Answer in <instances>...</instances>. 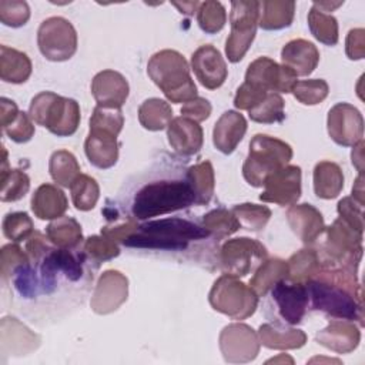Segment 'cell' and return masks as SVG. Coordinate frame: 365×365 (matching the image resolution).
Masks as SVG:
<instances>
[{
    "label": "cell",
    "instance_id": "4fadbf2b",
    "mask_svg": "<svg viewBox=\"0 0 365 365\" xmlns=\"http://www.w3.org/2000/svg\"><path fill=\"white\" fill-rule=\"evenodd\" d=\"M327 128L329 137L342 147H354L364 140V117L349 103H338L328 111Z\"/></svg>",
    "mask_w": 365,
    "mask_h": 365
},
{
    "label": "cell",
    "instance_id": "681fc988",
    "mask_svg": "<svg viewBox=\"0 0 365 365\" xmlns=\"http://www.w3.org/2000/svg\"><path fill=\"white\" fill-rule=\"evenodd\" d=\"M30 19V7L26 1L1 0L0 1V21L9 27L24 26Z\"/></svg>",
    "mask_w": 365,
    "mask_h": 365
},
{
    "label": "cell",
    "instance_id": "f35d334b",
    "mask_svg": "<svg viewBox=\"0 0 365 365\" xmlns=\"http://www.w3.org/2000/svg\"><path fill=\"white\" fill-rule=\"evenodd\" d=\"M70 191L73 204L80 211L93 210L100 197V187L97 181L87 174H80L70 185Z\"/></svg>",
    "mask_w": 365,
    "mask_h": 365
},
{
    "label": "cell",
    "instance_id": "60d3db41",
    "mask_svg": "<svg viewBox=\"0 0 365 365\" xmlns=\"http://www.w3.org/2000/svg\"><path fill=\"white\" fill-rule=\"evenodd\" d=\"M231 211L237 217L240 225L250 231H261L271 217V210L267 205H258L252 202L237 204Z\"/></svg>",
    "mask_w": 365,
    "mask_h": 365
},
{
    "label": "cell",
    "instance_id": "ab89813d",
    "mask_svg": "<svg viewBox=\"0 0 365 365\" xmlns=\"http://www.w3.org/2000/svg\"><path fill=\"white\" fill-rule=\"evenodd\" d=\"M285 103L278 93H268L255 107L248 111L252 121L259 124L281 123L285 118Z\"/></svg>",
    "mask_w": 365,
    "mask_h": 365
},
{
    "label": "cell",
    "instance_id": "7c38bea8",
    "mask_svg": "<svg viewBox=\"0 0 365 365\" xmlns=\"http://www.w3.org/2000/svg\"><path fill=\"white\" fill-rule=\"evenodd\" d=\"M245 81L268 93H291L298 81L295 73L269 57H258L245 73Z\"/></svg>",
    "mask_w": 365,
    "mask_h": 365
},
{
    "label": "cell",
    "instance_id": "4dcf8cb0",
    "mask_svg": "<svg viewBox=\"0 0 365 365\" xmlns=\"http://www.w3.org/2000/svg\"><path fill=\"white\" fill-rule=\"evenodd\" d=\"M288 277V264L281 258H265L250 279V287L258 297H264L281 279Z\"/></svg>",
    "mask_w": 365,
    "mask_h": 365
},
{
    "label": "cell",
    "instance_id": "484cf974",
    "mask_svg": "<svg viewBox=\"0 0 365 365\" xmlns=\"http://www.w3.org/2000/svg\"><path fill=\"white\" fill-rule=\"evenodd\" d=\"M68 201L61 188L54 184H41L31 197V210L40 220H56L67 211Z\"/></svg>",
    "mask_w": 365,
    "mask_h": 365
},
{
    "label": "cell",
    "instance_id": "9a60e30c",
    "mask_svg": "<svg viewBox=\"0 0 365 365\" xmlns=\"http://www.w3.org/2000/svg\"><path fill=\"white\" fill-rule=\"evenodd\" d=\"M271 297L285 324L297 325L302 321L309 305L307 284L281 279L271 288Z\"/></svg>",
    "mask_w": 365,
    "mask_h": 365
},
{
    "label": "cell",
    "instance_id": "d6986e66",
    "mask_svg": "<svg viewBox=\"0 0 365 365\" xmlns=\"http://www.w3.org/2000/svg\"><path fill=\"white\" fill-rule=\"evenodd\" d=\"M167 137L171 148L182 155L190 157L197 154L204 143L201 125L187 117H175L167 127Z\"/></svg>",
    "mask_w": 365,
    "mask_h": 365
},
{
    "label": "cell",
    "instance_id": "ffe728a7",
    "mask_svg": "<svg viewBox=\"0 0 365 365\" xmlns=\"http://www.w3.org/2000/svg\"><path fill=\"white\" fill-rule=\"evenodd\" d=\"M315 339L336 354H349L359 345L361 331L354 321L332 319L324 329L318 331Z\"/></svg>",
    "mask_w": 365,
    "mask_h": 365
},
{
    "label": "cell",
    "instance_id": "d4e9b609",
    "mask_svg": "<svg viewBox=\"0 0 365 365\" xmlns=\"http://www.w3.org/2000/svg\"><path fill=\"white\" fill-rule=\"evenodd\" d=\"M84 153L94 167L101 170L111 168L118 160L117 135L103 130L90 128L84 141Z\"/></svg>",
    "mask_w": 365,
    "mask_h": 365
},
{
    "label": "cell",
    "instance_id": "83f0119b",
    "mask_svg": "<svg viewBox=\"0 0 365 365\" xmlns=\"http://www.w3.org/2000/svg\"><path fill=\"white\" fill-rule=\"evenodd\" d=\"M33 64L29 56L9 46H0V78L6 83L20 84L31 76Z\"/></svg>",
    "mask_w": 365,
    "mask_h": 365
},
{
    "label": "cell",
    "instance_id": "bcb514c9",
    "mask_svg": "<svg viewBox=\"0 0 365 365\" xmlns=\"http://www.w3.org/2000/svg\"><path fill=\"white\" fill-rule=\"evenodd\" d=\"M124 125V117L121 108L113 107H103L96 106L90 118V128L91 130H103L118 135Z\"/></svg>",
    "mask_w": 365,
    "mask_h": 365
},
{
    "label": "cell",
    "instance_id": "680465c9",
    "mask_svg": "<svg viewBox=\"0 0 365 365\" xmlns=\"http://www.w3.org/2000/svg\"><path fill=\"white\" fill-rule=\"evenodd\" d=\"M352 198L364 205V175L359 174L352 185Z\"/></svg>",
    "mask_w": 365,
    "mask_h": 365
},
{
    "label": "cell",
    "instance_id": "5b68a950",
    "mask_svg": "<svg viewBox=\"0 0 365 365\" xmlns=\"http://www.w3.org/2000/svg\"><path fill=\"white\" fill-rule=\"evenodd\" d=\"M307 284L309 304L312 309L322 311L332 319L358 321L362 325L364 304L348 288L322 275H317Z\"/></svg>",
    "mask_w": 365,
    "mask_h": 365
},
{
    "label": "cell",
    "instance_id": "7a4b0ae2",
    "mask_svg": "<svg viewBox=\"0 0 365 365\" xmlns=\"http://www.w3.org/2000/svg\"><path fill=\"white\" fill-rule=\"evenodd\" d=\"M208 237L210 232L202 225L187 218L170 217L140 224L123 244L131 248L182 251L190 242L205 240Z\"/></svg>",
    "mask_w": 365,
    "mask_h": 365
},
{
    "label": "cell",
    "instance_id": "816d5d0a",
    "mask_svg": "<svg viewBox=\"0 0 365 365\" xmlns=\"http://www.w3.org/2000/svg\"><path fill=\"white\" fill-rule=\"evenodd\" d=\"M3 131L14 143H27L34 135V121L29 114L20 111L14 121L3 128Z\"/></svg>",
    "mask_w": 365,
    "mask_h": 365
},
{
    "label": "cell",
    "instance_id": "2e32d148",
    "mask_svg": "<svg viewBox=\"0 0 365 365\" xmlns=\"http://www.w3.org/2000/svg\"><path fill=\"white\" fill-rule=\"evenodd\" d=\"M301 197V168L298 165H285L271 174L259 200L278 205H292Z\"/></svg>",
    "mask_w": 365,
    "mask_h": 365
},
{
    "label": "cell",
    "instance_id": "74e56055",
    "mask_svg": "<svg viewBox=\"0 0 365 365\" xmlns=\"http://www.w3.org/2000/svg\"><path fill=\"white\" fill-rule=\"evenodd\" d=\"M202 227L212 235L217 241L222 240L241 228L237 217L232 211L225 208H215L202 217Z\"/></svg>",
    "mask_w": 365,
    "mask_h": 365
},
{
    "label": "cell",
    "instance_id": "44dd1931",
    "mask_svg": "<svg viewBox=\"0 0 365 365\" xmlns=\"http://www.w3.org/2000/svg\"><path fill=\"white\" fill-rule=\"evenodd\" d=\"M287 221L292 232L305 244L318 240L325 230L322 214L311 204H292L287 211Z\"/></svg>",
    "mask_w": 365,
    "mask_h": 365
},
{
    "label": "cell",
    "instance_id": "e575fe53",
    "mask_svg": "<svg viewBox=\"0 0 365 365\" xmlns=\"http://www.w3.org/2000/svg\"><path fill=\"white\" fill-rule=\"evenodd\" d=\"M173 120V110L171 106L157 97L147 98L138 107V121L140 124L150 131H160Z\"/></svg>",
    "mask_w": 365,
    "mask_h": 365
},
{
    "label": "cell",
    "instance_id": "11a10c76",
    "mask_svg": "<svg viewBox=\"0 0 365 365\" xmlns=\"http://www.w3.org/2000/svg\"><path fill=\"white\" fill-rule=\"evenodd\" d=\"M345 51L351 60H362L365 57V30L358 27L349 30L345 40Z\"/></svg>",
    "mask_w": 365,
    "mask_h": 365
},
{
    "label": "cell",
    "instance_id": "f546056e",
    "mask_svg": "<svg viewBox=\"0 0 365 365\" xmlns=\"http://www.w3.org/2000/svg\"><path fill=\"white\" fill-rule=\"evenodd\" d=\"M295 1L264 0L259 1L258 26L262 30H281L292 24Z\"/></svg>",
    "mask_w": 365,
    "mask_h": 365
},
{
    "label": "cell",
    "instance_id": "d6a6232c",
    "mask_svg": "<svg viewBox=\"0 0 365 365\" xmlns=\"http://www.w3.org/2000/svg\"><path fill=\"white\" fill-rule=\"evenodd\" d=\"M185 177L195 195V204L207 205L211 201L215 188V174L212 164L210 161H201L195 165H191L185 171Z\"/></svg>",
    "mask_w": 365,
    "mask_h": 365
},
{
    "label": "cell",
    "instance_id": "ba28073f",
    "mask_svg": "<svg viewBox=\"0 0 365 365\" xmlns=\"http://www.w3.org/2000/svg\"><path fill=\"white\" fill-rule=\"evenodd\" d=\"M259 14V1L238 0L231 1L230 26L231 31L225 41V54L231 63H238L244 58L251 47Z\"/></svg>",
    "mask_w": 365,
    "mask_h": 365
},
{
    "label": "cell",
    "instance_id": "9f6ffc18",
    "mask_svg": "<svg viewBox=\"0 0 365 365\" xmlns=\"http://www.w3.org/2000/svg\"><path fill=\"white\" fill-rule=\"evenodd\" d=\"M19 108L13 100H9L6 97L0 98V123L1 128H6L10 123L14 121V118L19 115Z\"/></svg>",
    "mask_w": 365,
    "mask_h": 365
},
{
    "label": "cell",
    "instance_id": "6125c7cd",
    "mask_svg": "<svg viewBox=\"0 0 365 365\" xmlns=\"http://www.w3.org/2000/svg\"><path fill=\"white\" fill-rule=\"evenodd\" d=\"M284 362H288V364H294V359L285 354H281L275 358H271L267 361V364H284Z\"/></svg>",
    "mask_w": 365,
    "mask_h": 365
},
{
    "label": "cell",
    "instance_id": "603a6c76",
    "mask_svg": "<svg viewBox=\"0 0 365 365\" xmlns=\"http://www.w3.org/2000/svg\"><path fill=\"white\" fill-rule=\"evenodd\" d=\"M247 131L245 117L235 111L228 110L221 114V117L214 124L212 143L214 147L222 154H231L240 141L244 138Z\"/></svg>",
    "mask_w": 365,
    "mask_h": 365
},
{
    "label": "cell",
    "instance_id": "ee69618b",
    "mask_svg": "<svg viewBox=\"0 0 365 365\" xmlns=\"http://www.w3.org/2000/svg\"><path fill=\"white\" fill-rule=\"evenodd\" d=\"M291 93L299 103L305 106H315L327 98L329 93V86L322 78L299 80L295 83Z\"/></svg>",
    "mask_w": 365,
    "mask_h": 365
},
{
    "label": "cell",
    "instance_id": "cb8c5ba5",
    "mask_svg": "<svg viewBox=\"0 0 365 365\" xmlns=\"http://www.w3.org/2000/svg\"><path fill=\"white\" fill-rule=\"evenodd\" d=\"M281 60L297 77H305L317 68L319 63V51L314 43L305 38H294L282 47Z\"/></svg>",
    "mask_w": 365,
    "mask_h": 365
},
{
    "label": "cell",
    "instance_id": "30bf717a",
    "mask_svg": "<svg viewBox=\"0 0 365 365\" xmlns=\"http://www.w3.org/2000/svg\"><path fill=\"white\" fill-rule=\"evenodd\" d=\"M268 252L257 240L240 237L228 240L220 250V264L225 274L232 277H245L258 267Z\"/></svg>",
    "mask_w": 365,
    "mask_h": 365
},
{
    "label": "cell",
    "instance_id": "7bdbcfd3",
    "mask_svg": "<svg viewBox=\"0 0 365 365\" xmlns=\"http://www.w3.org/2000/svg\"><path fill=\"white\" fill-rule=\"evenodd\" d=\"M1 190L0 200L3 202H11L23 198L30 188V178L21 170H9L4 175L0 177Z\"/></svg>",
    "mask_w": 365,
    "mask_h": 365
},
{
    "label": "cell",
    "instance_id": "6f0895ef",
    "mask_svg": "<svg viewBox=\"0 0 365 365\" xmlns=\"http://www.w3.org/2000/svg\"><path fill=\"white\" fill-rule=\"evenodd\" d=\"M351 158H352L354 167L358 170L359 174H362V171H364V140H361L359 143H356L354 145Z\"/></svg>",
    "mask_w": 365,
    "mask_h": 365
},
{
    "label": "cell",
    "instance_id": "1f68e13d",
    "mask_svg": "<svg viewBox=\"0 0 365 365\" xmlns=\"http://www.w3.org/2000/svg\"><path fill=\"white\" fill-rule=\"evenodd\" d=\"M46 237L57 248H76L83 240L81 225L73 217H58L46 227Z\"/></svg>",
    "mask_w": 365,
    "mask_h": 365
},
{
    "label": "cell",
    "instance_id": "4316f807",
    "mask_svg": "<svg viewBox=\"0 0 365 365\" xmlns=\"http://www.w3.org/2000/svg\"><path fill=\"white\" fill-rule=\"evenodd\" d=\"M259 342L269 349H298L305 345L307 335L304 331L284 327L278 322L262 324L258 329Z\"/></svg>",
    "mask_w": 365,
    "mask_h": 365
},
{
    "label": "cell",
    "instance_id": "5bb4252c",
    "mask_svg": "<svg viewBox=\"0 0 365 365\" xmlns=\"http://www.w3.org/2000/svg\"><path fill=\"white\" fill-rule=\"evenodd\" d=\"M128 297V279L117 269L104 271L94 288L90 307L96 314L106 315L118 309Z\"/></svg>",
    "mask_w": 365,
    "mask_h": 365
},
{
    "label": "cell",
    "instance_id": "ac0fdd59",
    "mask_svg": "<svg viewBox=\"0 0 365 365\" xmlns=\"http://www.w3.org/2000/svg\"><path fill=\"white\" fill-rule=\"evenodd\" d=\"M128 91L130 87L125 77L115 70H103L91 80V94L97 106L121 108Z\"/></svg>",
    "mask_w": 365,
    "mask_h": 365
},
{
    "label": "cell",
    "instance_id": "e0dca14e",
    "mask_svg": "<svg viewBox=\"0 0 365 365\" xmlns=\"http://www.w3.org/2000/svg\"><path fill=\"white\" fill-rule=\"evenodd\" d=\"M191 68L198 81L208 90L221 87L228 76V68L221 53L211 44H204L192 53Z\"/></svg>",
    "mask_w": 365,
    "mask_h": 365
},
{
    "label": "cell",
    "instance_id": "7dc6e473",
    "mask_svg": "<svg viewBox=\"0 0 365 365\" xmlns=\"http://www.w3.org/2000/svg\"><path fill=\"white\" fill-rule=\"evenodd\" d=\"M3 234L13 242H20L27 240L34 232V225L31 218L24 211L9 212L3 218Z\"/></svg>",
    "mask_w": 365,
    "mask_h": 365
},
{
    "label": "cell",
    "instance_id": "9c48e42d",
    "mask_svg": "<svg viewBox=\"0 0 365 365\" xmlns=\"http://www.w3.org/2000/svg\"><path fill=\"white\" fill-rule=\"evenodd\" d=\"M40 53L50 61H66L77 51V31L64 17L53 16L41 21L37 30Z\"/></svg>",
    "mask_w": 365,
    "mask_h": 365
},
{
    "label": "cell",
    "instance_id": "8fae6325",
    "mask_svg": "<svg viewBox=\"0 0 365 365\" xmlns=\"http://www.w3.org/2000/svg\"><path fill=\"white\" fill-rule=\"evenodd\" d=\"M224 359L230 364H245L257 358L259 352V338L250 325L234 322L222 328L218 338Z\"/></svg>",
    "mask_w": 365,
    "mask_h": 365
},
{
    "label": "cell",
    "instance_id": "94428289",
    "mask_svg": "<svg viewBox=\"0 0 365 365\" xmlns=\"http://www.w3.org/2000/svg\"><path fill=\"white\" fill-rule=\"evenodd\" d=\"M178 10L180 13H184V14H192L194 10H198V6L200 3L198 1H184V3H173Z\"/></svg>",
    "mask_w": 365,
    "mask_h": 365
},
{
    "label": "cell",
    "instance_id": "6da1fadb",
    "mask_svg": "<svg viewBox=\"0 0 365 365\" xmlns=\"http://www.w3.org/2000/svg\"><path fill=\"white\" fill-rule=\"evenodd\" d=\"M195 204L192 188L184 175H164L144 182L130 201L131 217L140 221L180 211Z\"/></svg>",
    "mask_w": 365,
    "mask_h": 365
},
{
    "label": "cell",
    "instance_id": "52a82bcc",
    "mask_svg": "<svg viewBox=\"0 0 365 365\" xmlns=\"http://www.w3.org/2000/svg\"><path fill=\"white\" fill-rule=\"evenodd\" d=\"M208 301L211 307L232 318L245 319L251 317L258 307V295L255 291L240 281L237 277L224 274L212 285Z\"/></svg>",
    "mask_w": 365,
    "mask_h": 365
},
{
    "label": "cell",
    "instance_id": "8d00e7d4",
    "mask_svg": "<svg viewBox=\"0 0 365 365\" xmlns=\"http://www.w3.org/2000/svg\"><path fill=\"white\" fill-rule=\"evenodd\" d=\"M308 27L319 43L327 46H335L338 43V21L332 14L324 13L312 6L308 11Z\"/></svg>",
    "mask_w": 365,
    "mask_h": 365
},
{
    "label": "cell",
    "instance_id": "d590c367",
    "mask_svg": "<svg viewBox=\"0 0 365 365\" xmlns=\"http://www.w3.org/2000/svg\"><path fill=\"white\" fill-rule=\"evenodd\" d=\"M48 171L54 182L61 187H70L73 181L81 174L77 158L67 150H57L51 154L48 161Z\"/></svg>",
    "mask_w": 365,
    "mask_h": 365
},
{
    "label": "cell",
    "instance_id": "db71d44e",
    "mask_svg": "<svg viewBox=\"0 0 365 365\" xmlns=\"http://www.w3.org/2000/svg\"><path fill=\"white\" fill-rule=\"evenodd\" d=\"M211 110H212V107L207 98L195 97L194 100H190L182 104L181 114H182V117H187V118H191V120L200 123L210 117Z\"/></svg>",
    "mask_w": 365,
    "mask_h": 365
},
{
    "label": "cell",
    "instance_id": "f5cc1de1",
    "mask_svg": "<svg viewBox=\"0 0 365 365\" xmlns=\"http://www.w3.org/2000/svg\"><path fill=\"white\" fill-rule=\"evenodd\" d=\"M268 94V91L262 90V88H258L247 81H244L237 93H235V97H234V106L238 108V110H247L250 111L252 107H255L265 96Z\"/></svg>",
    "mask_w": 365,
    "mask_h": 365
},
{
    "label": "cell",
    "instance_id": "f907efd6",
    "mask_svg": "<svg viewBox=\"0 0 365 365\" xmlns=\"http://www.w3.org/2000/svg\"><path fill=\"white\" fill-rule=\"evenodd\" d=\"M338 218L345 221L352 228L364 232V205L352 197H344L336 205Z\"/></svg>",
    "mask_w": 365,
    "mask_h": 365
},
{
    "label": "cell",
    "instance_id": "f1b7e54d",
    "mask_svg": "<svg viewBox=\"0 0 365 365\" xmlns=\"http://www.w3.org/2000/svg\"><path fill=\"white\" fill-rule=\"evenodd\" d=\"M314 191L324 200H332L339 195L344 188L342 168L332 161H319L314 167Z\"/></svg>",
    "mask_w": 365,
    "mask_h": 365
},
{
    "label": "cell",
    "instance_id": "836d02e7",
    "mask_svg": "<svg viewBox=\"0 0 365 365\" xmlns=\"http://www.w3.org/2000/svg\"><path fill=\"white\" fill-rule=\"evenodd\" d=\"M288 264V277L287 279L291 282H308L315 278L321 271V261L318 251L312 248H302L298 252L292 254Z\"/></svg>",
    "mask_w": 365,
    "mask_h": 365
},
{
    "label": "cell",
    "instance_id": "b9f144b4",
    "mask_svg": "<svg viewBox=\"0 0 365 365\" xmlns=\"http://www.w3.org/2000/svg\"><path fill=\"white\" fill-rule=\"evenodd\" d=\"M197 21L202 31L208 34L218 33L222 30L227 21L225 7L215 0H207L200 3L197 10Z\"/></svg>",
    "mask_w": 365,
    "mask_h": 365
},
{
    "label": "cell",
    "instance_id": "3957f363",
    "mask_svg": "<svg viewBox=\"0 0 365 365\" xmlns=\"http://www.w3.org/2000/svg\"><path fill=\"white\" fill-rule=\"evenodd\" d=\"M147 73L171 103H187L198 97L188 63L177 50L165 48L153 54L147 64Z\"/></svg>",
    "mask_w": 365,
    "mask_h": 365
},
{
    "label": "cell",
    "instance_id": "7402d4cb",
    "mask_svg": "<svg viewBox=\"0 0 365 365\" xmlns=\"http://www.w3.org/2000/svg\"><path fill=\"white\" fill-rule=\"evenodd\" d=\"M0 328L3 354L14 356L27 355L40 345V336L16 318L4 317Z\"/></svg>",
    "mask_w": 365,
    "mask_h": 365
},
{
    "label": "cell",
    "instance_id": "277c9868",
    "mask_svg": "<svg viewBox=\"0 0 365 365\" xmlns=\"http://www.w3.org/2000/svg\"><path fill=\"white\" fill-rule=\"evenodd\" d=\"M291 158L292 148L288 143L267 134H255L242 164V175L250 185L264 187L267 178L288 165Z\"/></svg>",
    "mask_w": 365,
    "mask_h": 365
},
{
    "label": "cell",
    "instance_id": "f6af8a7d",
    "mask_svg": "<svg viewBox=\"0 0 365 365\" xmlns=\"http://www.w3.org/2000/svg\"><path fill=\"white\" fill-rule=\"evenodd\" d=\"M83 251L93 262H104L115 258L120 254L117 242L106 235H91L84 241Z\"/></svg>",
    "mask_w": 365,
    "mask_h": 365
},
{
    "label": "cell",
    "instance_id": "c3c4849f",
    "mask_svg": "<svg viewBox=\"0 0 365 365\" xmlns=\"http://www.w3.org/2000/svg\"><path fill=\"white\" fill-rule=\"evenodd\" d=\"M0 274H1V281L6 284L13 274L16 268L20 265H24L30 262V258L26 252V250H21L20 245L17 244H7L1 248L0 252Z\"/></svg>",
    "mask_w": 365,
    "mask_h": 365
},
{
    "label": "cell",
    "instance_id": "8992f818",
    "mask_svg": "<svg viewBox=\"0 0 365 365\" xmlns=\"http://www.w3.org/2000/svg\"><path fill=\"white\" fill-rule=\"evenodd\" d=\"M30 118L57 137L73 135L80 124V106L76 100L53 91H41L31 98Z\"/></svg>",
    "mask_w": 365,
    "mask_h": 365
},
{
    "label": "cell",
    "instance_id": "91938a15",
    "mask_svg": "<svg viewBox=\"0 0 365 365\" xmlns=\"http://www.w3.org/2000/svg\"><path fill=\"white\" fill-rule=\"evenodd\" d=\"M344 4V1H314L312 6L317 7L321 11H334L335 9L341 7Z\"/></svg>",
    "mask_w": 365,
    "mask_h": 365
},
{
    "label": "cell",
    "instance_id": "be15d7a7",
    "mask_svg": "<svg viewBox=\"0 0 365 365\" xmlns=\"http://www.w3.org/2000/svg\"><path fill=\"white\" fill-rule=\"evenodd\" d=\"M315 361H324V362H336V364H339V361H338V359H332V358H314V359H311L309 362H315Z\"/></svg>",
    "mask_w": 365,
    "mask_h": 365
}]
</instances>
